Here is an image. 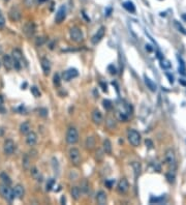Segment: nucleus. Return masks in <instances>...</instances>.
<instances>
[{"label":"nucleus","mask_w":186,"mask_h":205,"mask_svg":"<svg viewBox=\"0 0 186 205\" xmlns=\"http://www.w3.org/2000/svg\"><path fill=\"white\" fill-rule=\"evenodd\" d=\"M105 28L100 27L99 29L97 30V32L95 33L94 36L92 38V44H93V45H96V44L99 43L103 38V36H105Z\"/></svg>","instance_id":"f8f14e48"},{"label":"nucleus","mask_w":186,"mask_h":205,"mask_svg":"<svg viewBox=\"0 0 186 205\" xmlns=\"http://www.w3.org/2000/svg\"><path fill=\"white\" fill-rule=\"evenodd\" d=\"M123 6L126 11H130V13H135V6L133 5V3H132L131 1H126V2H124Z\"/></svg>","instance_id":"bb28decb"},{"label":"nucleus","mask_w":186,"mask_h":205,"mask_svg":"<svg viewBox=\"0 0 186 205\" xmlns=\"http://www.w3.org/2000/svg\"><path fill=\"white\" fill-rule=\"evenodd\" d=\"M146 146H148V148H152L153 146V143H152L150 140H146Z\"/></svg>","instance_id":"37998d69"},{"label":"nucleus","mask_w":186,"mask_h":205,"mask_svg":"<svg viewBox=\"0 0 186 205\" xmlns=\"http://www.w3.org/2000/svg\"><path fill=\"white\" fill-rule=\"evenodd\" d=\"M22 164H23V167L24 169H29L30 166V159L27 154H25L24 157H23V161H22Z\"/></svg>","instance_id":"c85d7f7f"},{"label":"nucleus","mask_w":186,"mask_h":205,"mask_svg":"<svg viewBox=\"0 0 186 205\" xmlns=\"http://www.w3.org/2000/svg\"><path fill=\"white\" fill-rule=\"evenodd\" d=\"M103 107H105V110H111L112 109V107H113V105H112V102L109 100H103Z\"/></svg>","instance_id":"473e14b6"},{"label":"nucleus","mask_w":186,"mask_h":205,"mask_svg":"<svg viewBox=\"0 0 186 205\" xmlns=\"http://www.w3.org/2000/svg\"><path fill=\"white\" fill-rule=\"evenodd\" d=\"M108 70H109V72H110V74H111V75H116V74H117L116 68H115V66H114V65H109Z\"/></svg>","instance_id":"4c0bfd02"},{"label":"nucleus","mask_w":186,"mask_h":205,"mask_svg":"<svg viewBox=\"0 0 186 205\" xmlns=\"http://www.w3.org/2000/svg\"><path fill=\"white\" fill-rule=\"evenodd\" d=\"M0 179L2 180V184H7V186H11V179L9 178V176H8L6 173H1V174H0Z\"/></svg>","instance_id":"a878e982"},{"label":"nucleus","mask_w":186,"mask_h":205,"mask_svg":"<svg viewBox=\"0 0 186 205\" xmlns=\"http://www.w3.org/2000/svg\"><path fill=\"white\" fill-rule=\"evenodd\" d=\"M3 65L7 70H11V68H14V58L11 57L9 55H4L2 58Z\"/></svg>","instance_id":"2eb2a0df"},{"label":"nucleus","mask_w":186,"mask_h":205,"mask_svg":"<svg viewBox=\"0 0 186 205\" xmlns=\"http://www.w3.org/2000/svg\"><path fill=\"white\" fill-rule=\"evenodd\" d=\"M46 38H43V36H41V38H37L35 40V45L36 46H43V44L46 43Z\"/></svg>","instance_id":"7c9ffc66"},{"label":"nucleus","mask_w":186,"mask_h":205,"mask_svg":"<svg viewBox=\"0 0 186 205\" xmlns=\"http://www.w3.org/2000/svg\"><path fill=\"white\" fill-rule=\"evenodd\" d=\"M69 34H70V38L73 40V42H76V43H81L83 41V32H82V30L78 27H73L70 29L69 31Z\"/></svg>","instance_id":"39448f33"},{"label":"nucleus","mask_w":186,"mask_h":205,"mask_svg":"<svg viewBox=\"0 0 186 205\" xmlns=\"http://www.w3.org/2000/svg\"><path fill=\"white\" fill-rule=\"evenodd\" d=\"M103 148L105 153H108V154L112 153V143H111V141L109 140V139H105V140L103 141Z\"/></svg>","instance_id":"4be33fe9"},{"label":"nucleus","mask_w":186,"mask_h":205,"mask_svg":"<svg viewBox=\"0 0 186 205\" xmlns=\"http://www.w3.org/2000/svg\"><path fill=\"white\" fill-rule=\"evenodd\" d=\"M175 26L177 27V29L180 31L181 33H183V34H185L186 35V30H185V28L182 26V25L179 23V22H175Z\"/></svg>","instance_id":"72a5a7b5"},{"label":"nucleus","mask_w":186,"mask_h":205,"mask_svg":"<svg viewBox=\"0 0 186 205\" xmlns=\"http://www.w3.org/2000/svg\"><path fill=\"white\" fill-rule=\"evenodd\" d=\"M133 167H135V173H137V176L140 174V165L139 164H133Z\"/></svg>","instance_id":"a19ab883"},{"label":"nucleus","mask_w":186,"mask_h":205,"mask_svg":"<svg viewBox=\"0 0 186 205\" xmlns=\"http://www.w3.org/2000/svg\"><path fill=\"white\" fill-rule=\"evenodd\" d=\"M111 11H112V9H111V8H108V9H107V16H110Z\"/></svg>","instance_id":"49530a36"},{"label":"nucleus","mask_w":186,"mask_h":205,"mask_svg":"<svg viewBox=\"0 0 186 205\" xmlns=\"http://www.w3.org/2000/svg\"><path fill=\"white\" fill-rule=\"evenodd\" d=\"M95 146V141L92 137H88L86 140V147L88 149H92Z\"/></svg>","instance_id":"cd10ccee"},{"label":"nucleus","mask_w":186,"mask_h":205,"mask_svg":"<svg viewBox=\"0 0 186 205\" xmlns=\"http://www.w3.org/2000/svg\"><path fill=\"white\" fill-rule=\"evenodd\" d=\"M38 113H39V115L43 117L48 116V110H47V109H43V108L39 109V110H38Z\"/></svg>","instance_id":"58836bf2"},{"label":"nucleus","mask_w":186,"mask_h":205,"mask_svg":"<svg viewBox=\"0 0 186 205\" xmlns=\"http://www.w3.org/2000/svg\"><path fill=\"white\" fill-rule=\"evenodd\" d=\"M0 194H1V196H2L6 201H8V202H11V201L15 199V197H16V196H15L14 189H11L9 186L4 184H0Z\"/></svg>","instance_id":"f257e3e1"},{"label":"nucleus","mask_w":186,"mask_h":205,"mask_svg":"<svg viewBox=\"0 0 186 205\" xmlns=\"http://www.w3.org/2000/svg\"><path fill=\"white\" fill-rule=\"evenodd\" d=\"M53 83L56 87H59L61 85V80H60V76L59 74H55L54 78H53Z\"/></svg>","instance_id":"c756f323"},{"label":"nucleus","mask_w":186,"mask_h":205,"mask_svg":"<svg viewBox=\"0 0 186 205\" xmlns=\"http://www.w3.org/2000/svg\"><path fill=\"white\" fill-rule=\"evenodd\" d=\"M61 203H62V204H64V203H65V197H62L61 198Z\"/></svg>","instance_id":"09e8293b"},{"label":"nucleus","mask_w":186,"mask_h":205,"mask_svg":"<svg viewBox=\"0 0 186 205\" xmlns=\"http://www.w3.org/2000/svg\"><path fill=\"white\" fill-rule=\"evenodd\" d=\"M55 184V180L54 179H50V180L47 182V191H51L52 188L54 186Z\"/></svg>","instance_id":"f704fd0d"},{"label":"nucleus","mask_w":186,"mask_h":205,"mask_svg":"<svg viewBox=\"0 0 186 205\" xmlns=\"http://www.w3.org/2000/svg\"><path fill=\"white\" fill-rule=\"evenodd\" d=\"M41 68H43V74L46 76H48L50 74V72H51V64H50L48 59H46V58L41 59Z\"/></svg>","instance_id":"f3484780"},{"label":"nucleus","mask_w":186,"mask_h":205,"mask_svg":"<svg viewBox=\"0 0 186 205\" xmlns=\"http://www.w3.org/2000/svg\"><path fill=\"white\" fill-rule=\"evenodd\" d=\"M105 184H108L109 189H111V188H112V184H114V180H111V181H107V182H105Z\"/></svg>","instance_id":"c03bdc74"},{"label":"nucleus","mask_w":186,"mask_h":205,"mask_svg":"<svg viewBox=\"0 0 186 205\" xmlns=\"http://www.w3.org/2000/svg\"><path fill=\"white\" fill-rule=\"evenodd\" d=\"M37 142V135L34 132H29L26 136V143L28 146H34Z\"/></svg>","instance_id":"4468645a"},{"label":"nucleus","mask_w":186,"mask_h":205,"mask_svg":"<svg viewBox=\"0 0 186 205\" xmlns=\"http://www.w3.org/2000/svg\"><path fill=\"white\" fill-rule=\"evenodd\" d=\"M145 83H146V85H147V87H148L151 91H156V89H157L156 84L154 83L153 81H151L147 76H145Z\"/></svg>","instance_id":"5701e85b"},{"label":"nucleus","mask_w":186,"mask_h":205,"mask_svg":"<svg viewBox=\"0 0 186 205\" xmlns=\"http://www.w3.org/2000/svg\"><path fill=\"white\" fill-rule=\"evenodd\" d=\"M14 192H15V196H16L17 198L22 199V198L24 197V193H25L24 186H21V184H17V186H15Z\"/></svg>","instance_id":"6ab92c4d"},{"label":"nucleus","mask_w":186,"mask_h":205,"mask_svg":"<svg viewBox=\"0 0 186 205\" xmlns=\"http://www.w3.org/2000/svg\"><path fill=\"white\" fill-rule=\"evenodd\" d=\"M96 201L98 204L103 205L107 203V194L103 191H99L96 195Z\"/></svg>","instance_id":"a211bd4d"},{"label":"nucleus","mask_w":186,"mask_h":205,"mask_svg":"<svg viewBox=\"0 0 186 205\" xmlns=\"http://www.w3.org/2000/svg\"><path fill=\"white\" fill-rule=\"evenodd\" d=\"M3 102H4V100H3V96H2V95H0V106L2 105Z\"/></svg>","instance_id":"a18cd8bd"},{"label":"nucleus","mask_w":186,"mask_h":205,"mask_svg":"<svg viewBox=\"0 0 186 205\" xmlns=\"http://www.w3.org/2000/svg\"><path fill=\"white\" fill-rule=\"evenodd\" d=\"M38 1H41V2H43V1H46V0H38Z\"/></svg>","instance_id":"3c124183"},{"label":"nucleus","mask_w":186,"mask_h":205,"mask_svg":"<svg viewBox=\"0 0 186 205\" xmlns=\"http://www.w3.org/2000/svg\"><path fill=\"white\" fill-rule=\"evenodd\" d=\"M78 75L79 73L76 68H69V70H65L64 73H63V80H65V81H70V80H73V78L78 77Z\"/></svg>","instance_id":"9d476101"},{"label":"nucleus","mask_w":186,"mask_h":205,"mask_svg":"<svg viewBox=\"0 0 186 205\" xmlns=\"http://www.w3.org/2000/svg\"><path fill=\"white\" fill-rule=\"evenodd\" d=\"M165 162L169 166L173 167L176 165V157H175V152L173 149H167L165 151Z\"/></svg>","instance_id":"6e6552de"},{"label":"nucleus","mask_w":186,"mask_h":205,"mask_svg":"<svg viewBox=\"0 0 186 205\" xmlns=\"http://www.w3.org/2000/svg\"><path fill=\"white\" fill-rule=\"evenodd\" d=\"M23 32H24V34L26 35L28 38H32L33 34H34V32H35V26L32 22H27V23L24 25V27H23Z\"/></svg>","instance_id":"0eeeda50"},{"label":"nucleus","mask_w":186,"mask_h":205,"mask_svg":"<svg viewBox=\"0 0 186 205\" xmlns=\"http://www.w3.org/2000/svg\"><path fill=\"white\" fill-rule=\"evenodd\" d=\"M68 155H69V159L71 164L75 165V166L80 165V163H81V153H80V150L78 148H70Z\"/></svg>","instance_id":"20e7f679"},{"label":"nucleus","mask_w":186,"mask_h":205,"mask_svg":"<svg viewBox=\"0 0 186 205\" xmlns=\"http://www.w3.org/2000/svg\"><path fill=\"white\" fill-rule=\"evenodd\" d=\"M31 175H32V177L34 178L35 180L43 181V175H41V172H39L36 168H32V169H31Z\"/></svg>","instance_id":"b1692460"},{"label":"nucleus","mask_w":186,"mask_h":205,"mask_svg":"<svg viewBox=\"0 0 186 205\" xmlns=\"http://www.w3.org/2000/svg\"><path fill=\"white\" fill-rule=\"evenodd\" d=\"M161 66L163 68H171V63L167 61V60L163 59V60H161Z\"/></svg>","instance_id":"e433bc0d"},{"label":"nucleus","mask_w":186,"mask_h":205,"mask_svg":"<svg viewBox=\"0 0 186 205\" xmlns=\"http://www.w3.org/2000/svg\"><path fill=\"white\" fill-rule=\"evenodd\" d=\"M3 135V130L2 129H0V136H2Z\"/></svg>","instance_id":"8fccbe9b"},{"label":"nucleus","mask_w":186,"mask_h":205,"mask_svg":"<svg viewBox=\"0 0 186 205\" xmlns=\"http://www.w3.org/2000/svg\"><path fill=\"white\" fill-rule=\"evenodd\" d=\"M15 149H16V144L13 140L11 139H7V140L4 142L3 144V150H4V153L7 154V155H11V154L14 153Z\"/></svg>","instance_id":"423d86ee"},{"label":"nucleus","mask_w":186,"mask_h":205,"mask_svg":"<svg viewBox=\"0 0 186 205\" xmlns=\"http://www.w3.org/2000/svg\"><path fill=\"white\" fill-rule=\"evenodd\" d=\"M128 189H129L128 181H127L125 178L120 179V181L118 182V186H117V191H118L120 194H125V193H127Z\"/></svg>","instance_id":"1a4fd4ad"},{"label":"nucleus","mask_w":186,"mask_h":205,"mask_svg":"<svg viewBox=\"0 0 186 205\" xmlns=\"http://www.w3.org/2000/svg\"><path fill=\"white\" fill-rule=\"evenodd\" d=\"M4 1H8V0H4Z\"/></svg>","instance_id":"864d4df0"},{"label":"nucleus","mask_w":186,"mask_h":205,"mask_svg":"<svg viewBox=\"0 0 186 205\" xmlns=\"http://www.w3.org/2000/svg\"><path fill=\"white\" fill-rule=\"evenodd\" d=\"M146 49H148V51H150V52H151V51H152V49H151V46H149V45H147V46H146Z\"/></svg>","instance_id":"de8ad7c7"},{"label":"nucleus","mask_w":186,"mask_h":205,"mask_svg":"<svg viewBox=\"0 0 186 205\" xmlns=\"http://www.w3.org/2000/svg\"><path fill=\"white\" fill-rule=\"evenodd\" d=\"M0 66H1V62H0Z\"/></svg>","instance_id":"603ef678"},{"label":"nucleus","mask_w":186,"mask_h":205,"mask_svg":"<svg viewBox=\"0 0 186 205\" xmlns=\"http://www.w3.org/2000/svg\"><path fill=\"white\" fill-rule=\"evenodd\" d=\"M88 188H89V184H88V182H87L86 180H84L83 182H82V188L81 190L83 192H85V193H87L88 192Z\"/></svg>","instance_id":"c9c22d12"},{"label":"nucleus","mask_w":186,"mask_h":205,"mask_svg":"<svg viewBox=\"0 0 186 205\" xmlns=\"http://www.w3.org/2000/svg\"><path fill=\"white\" fill-rule=\"evenodd\" d=\"M167 180L170 181V182H174V179H175V176L174 175L171 176V174H167Z\"/></svg>","instance_id":"79ce46f5"},{"label":"nucleus","mask_w":186,"mask_h":205,"mask_svg":"<svg viewBox=\"0 0 186 205\" xmlns=\"http://www.w3.org/2000/svg\"><path fill=\"white\" fill-rule=\"evenodd\" d=\"M4 25H5V19H4V17L0 15V28H3Z\"/></svg>","instance_id":"ea45409f"},{"label":"nucleus","mask_w":186,"mask_h":205,"mask_svg":"<svg viewBox=\"0 0 186 205\" xmlns=\"http://www.w3.org/2000/svg\"><path fill=\"white\" fill-rule=\"evenodd\" d=\"M20 132H21V134H23V135H27L28 133L31 132V127H30L29 122L28 121L23 122V123L21 124V127H20Z\"/></svg>","instance_id":"aec40b11"},{"label":"nucleus","mask_w":186,"mask_h":205,"mask_svg":"<svg viewBox=\"0 0 186 205\" xmlns=\"http://www.w3.org/2000/svg\"><path fill=\"white\" fill-rule=\"evenodd\" d=\"M81 191L82 190H80V188H78V186H73L71 191H70L71 197L75 200H79L80 199V196H81Z\"/></svg>","instance_id":"412c9836"},{"label":"nucleus","mask_w":186,"mask_h":205,"mask_svg":"<svg viewBox=\"0 0 186 205\" xmlns=\"http://www.w3.org/2000/svg\"><path fill=\"white\" fill-rule=\"evenodd\" d=\"M11 55H13V58H14L15 60H18V61H22L23 55H22V52L20 51L19 49H15V50H13V53H11Z\"/></svg>","instance_id":"393cba45"},{"label":"nucleus","mask_w":186,"mask_h":205,"mask_svg":"<svg viewBox=\"0 0 186 205\" xmlns=\"http://www.w3.org/2000/svg\"><path fill=\"white\" fill-rule=\"evenodd\" d=\"M127 139H128V142L135 147L141 144V135L135 130H129L127 132Z\"/></svg>","instance_id":"f03ea898"},{"label":"nucleus","mask_w":186,"mask_h":205,"mask_svg":"<svg viewBox=\"0 0 186 205\" xmlns=\"http://www.w3.org/2000/svg\"><path fill=\"white\" fill-rule=\"evenodd\" d=\"M66 142L70 145L73 144H76L79 141V133L78 131L75 129V127H69L66 133Z\"/></svg>","instance_id":"7ed1b4c3"},{"label":"nucleus","mask_w":186,"mask_h":205,"mask_svg":"<svg viewBox=\"0 0 186 205\" xmlns=\"http://www.w3.org/2000/svg\"><path fill=\"white\" fill-rule=\"evenodd\" d=\"M92 120L97 125H99L103 122V114L99 110H94L92 112Z\"/></svg>","instance_id":"dca6fc26"},{"label":"nucleus","mask_w":186,"mask_h":205,"mask_svg":"<svg viewBox=\"0 0 186 205\" xmlns=\"http://www.w3.org/2000/svg\"><path fill=\"white\" fill-rule=\"evenodd\" d=\"M65 18H66V8H65V6H61V7L58 9V11L56 13L55 21H56V23L60 24V23H62V22L64 21Z\"/></svg>","instance_id":"9b49d317"},{"label":"nucleus","mask_w":186,"mask_h":205,"mask_svg":"<svg viewBox=\"0 0 186 205\" xmlns=\"http://www.w3.org/2000/svg\"><path fill=\"white\" fill-rule=\"evenodd\" d=\"M30 90H31V92H32V94L34 95L35 97H39V96H41V92H39V90H38L37 87L32 86V87H31V88H30Z\"/></svg>","instance_id":"2f4dec72"},{"label":"nucleus","mask_w":186,"mask_h":205,"mask_svg":"<svg viewBox=\"0 0 186 205\" xmlns=\"http://www.w3.org/2000/svg\"><path fill=\"white\" fill-rule=\"evenodd\" d=\"M8 16L11 18V21H20L21 20V11L18 7H11V9L8 13Z\"/></svg>","instance_id":"ddd939ff"}]
</instances>
